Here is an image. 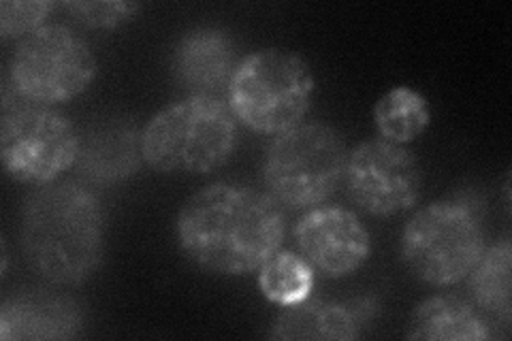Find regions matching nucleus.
Instances as JSON below:
<instances>
[{
    "label": "nucleus",
    "instance_id": "2",
    "mask_svg": "<svg viewBox=\"0 0 512 341\" xmlns=\"http://www.w3.org/2000/svg\"><path fill=\"white\" fill-rule=\"evenodd\" d=\"M22 250L28 267L58 286H77L101 267L107 214L96 192L79 182L32 190L22 207Z\"/></svg>",
    "mask_w": 512,
    "mask_h": 341
},
{
    "label": "nucleus",
    "instance_id": "15",
    "mask_svg": "<svg viewBox=\"0 0 512 341\" xmlns=\"http://www.w3.org/2000/svg\"><path fill=\"white\" fill-rule=\"evenodd\" d=\"M406 335L427 341H487L493 333L491 322L472 301L457 295H434L414 307Z\"/></svg>",
    "mask_w": 512,
    "mask_h": 341
},
{
    "label": "nucleus",
    "instance_id": "1",
    "mask_svg": "<svg viewBox=\"0 0 512 341\" xmlns=\"http://www.w3.org/2000/svg\"><path fill=\"white\" fill-rule=\"evenodd\" d=\"M175 231L190 263L237 278L261 269L282 248L286 216L267 192L216 182L182 205Z\"/></svg>",
    "mask_w": 512,
    "mask_h": 341
},
{
    "label": "nucleus",
    "instance_id": "4",
    "mask_svg": "<svg viewBox=\"0 0 512 341\" xmlns=\"http://www.w3.org/2000/svg\"><path fill=\"white\" fill-rule=\"evenodd\" d=\"M237 145V120L214 96H188L160 109L143 126V160L158 173L207 175L229 162Z\"/></svg>",
    "mask_w": 512,
    "mask_h": 341
},
{
    "label": "nucleus",
    "instance_id": "7",
    "mask_svg": "<svg viewBox=\"0 0 512 341\" xmlns=\"http://www.w3.org/2000/svg\"><path fill=\"white\" fill-rule=\"evenodd\" d=\"M0 107V158L13 182L45 186L77 165L82 133L71 118L22 99L9 84Z\"/></svg>",
    "mask_w": 512,
    "mask_h": 341
},
{
    "label": "nucleus",
    "instance_id": "18",
    "mask_svg": "<svg viewBox=\"0 0 512 341\" xmlns=\"http://www.w3.org/2000/svg\"><path fill=\"white\" fill-rule=\"evenodd\" d=\"M314 282V267L293 250H278L259 269V288L263 297L280 307L308 301L312 297Z\"/></svg>",
    "mask_w": 512,
    "mask_h": 341
},
{
    "label": "nucleus",
    "instance_id": "10",
    "mask_svg": "<svg viewBox=\"0 0 512 341\" xmlns=\"http://www.w3.org/2000/svg\"><path fill=\"white\" fill-rule=\"evenodd\" d=\"M299 254L329 280L348 278L372 254V237L355 211L314 207L295 226Z\"/></svg>",
    "mask_w": 512,
    "mask_h": 341
},
{
    "label": "nucleus",
    "instance_id": "21",
    "mask_svg": "<svg viewBox=\"0 0 512 341\" xmlns=\"http://www.w3.org/2000/svg\"><path fill=\"white\" fill-rule=\"evenodd\" d=\"M0 246H3V265H0V273H7V267H9V248H7V241L3 239L0 241Z\"/></svg>",
    "mask_w": 512,
    "mask_h": 341
},
{
    "label": "nucleus",
    "instance_id": "19",
    "mask_svg": "<svg viewBox=\"0 0 512 341\" xmlns=\"http://www.w3.org/2000/svg\"><path fill=\"white\" fill-rule=\"evenodd\" d=\"M64 9L86 28L109 30L135 20L141 5L128 3V0H73V3H64Z\"/></svg>",
    "mask_w": 512,
    "mask_h": 341
},
{
    "label": "nucleus",
    "instance_id": "8",
    "mask_svg": "<svg viewBox=\"0 0 512 341\" xmlns=\"http://www.w3.org/2000/svg\"><path fill=\"white\" fill-rule=\"evenodd\" d=\"M96 77L90 43L67 24H45L18 41L9 60V86L22 99L58 105L84 94Z\"/></svg>",
    "mask_w": 512,
    "mask_h": 341
},
{
    "label": "nucleus",
    "instance_id": "3",
    "mask_svg": "<svg viewBox=\"0 0 512 341\" xmlns=\"http://www.w3.org/2000/svg\"><path fill=\"white\" fill-rule=\"evenodd\" d=\"M487 201L476 192H457L421 207L406 222L402 258L429 286H455L470 275L487 250Z\"/></svg>",
    "mask_w": 512,
    "mask_h": 341
},
{
    "label": "nucleus",
    "instance_id": "11",
    "mask_svg": "<svg viewBox=\"0 0 512 341\" xmlns=\"http://www.w3.org/2000/svg\"><path fill=\"white\" fill-rule=\"evenodd\" d=\"M376 297L352 299L350 303L308 299L299 305L282 307L271 322L269 337L280 341H352L380 316Z\"/></svg>",
    "mask_w": 512,
    "mask_h": 341
},
{
    "label": "nucleus",
    "instance_id": "20",
    "mask_svg": "<svg viewBox=\"0 0 512 341\" xmlns=\"http://www.w3.org/2000/svg\"><path fill=\"white\" fill-rule=\"evenodd\" d=\"M56 5L50 0H5L0 5V37L22 41L30 32L45 26V18Z\"/></svg>",
    "mask_w": 512,
    "mask_h": 341
},
{
    "label": "nucleus",
    "instance_id": "16",
    "mask_svg": "<svg viewBox=\"0 0 512 341\" xmlns=\"http://www.w3.org/2000/svg\"><path fill=\"white\" fill-rule=\"evenodd\" d=\"M512 248L510 241L502 239L487 248L480 261L468 275L470 299L476 310L489 320L510 327L512 318Z\"/></svg>",
    "mask_w": 512,
    "mask_h": 341
},
{
    "label": "nucleus",
    "instance_id": "14",
    "mask_svg": "<svg viewBox=\"0 0 512 341\" xmlns=\"http://www.w3.org/2000/svg\"><path fill=\"white\" fill-rule=\"evenodd\" d=\"M141 131L128 118H101L82 133L77 169L94 184H118L143 165Z\"/></svg>",
    "mask_w": 512,
    "mask_h": 341
},
{
    "label": "nucleus",
    "instance_id": "17",
    "mask_svg": "<svg viewBox=\"0 0 512 341\" xmlns=\"http://www.w3.org/2000/svg\"><path fill=\"white\" fill-rule=\"evenodd\" d=\"M374 122L380 139L406 145L419 139L431 124V109L425 96L408 86L391 88L374 107Z\"/></svg>",
    "mask_w": 512,
    "mask_h": 341
},
{
    "label": "nucleus",
    "instance_id": "13",
    "mask_svg": "<svg viewBox=\"0 0 512 341\" xmlns=\"http://www.w3.org/2000/svg\"><path fill=\"white\" fill-rule=\"evenodd\" d=\"M84 310L73 297L45 288L24 290L0 307V339H75L84 331Z\"/></svg>",
    "mask_w": 512,
    "mask_h": 341
},
{
    "label": "nucleus",
    "instance_id": "12",
    "mask_svg": "<svg viewBox=\"0 0 512 341\" xmlns=\"http://www.w3.org/2000/svg\"><path fill=\"white\" fill-rule=\"evenodd\" d=\"M235 41L216 26L192 28L171 54V69L178 84L190 96H214L229 90L237 69Z\"/></svg>",
    "mask_w": 512,
    "mask_h": 341
},
{
    "label": "nucleus",
    "instance_id": "5",
    "mask_svg": "<svg viewBox=\"0 0 512 341\" xmlns=\"http://www.w3.org/2000/svg\"><path fill=\"white\" fill-rule=\"evenodd\" d=\"M316 79L308 60L265 47L239 60L227 90L237 122L261 135H282L299 126L312 107Z\"/></svg>",
    "mask_w": 512,
    "mask_h": 341
},
{
    "label": "nucleus",
    "instance_id": "6",
    "mask_svg": "<svg viewBox=\"0 0 512 341\" xmlns=\"http://www.w3.org/2000/svg\"><path fill=\"white\" fill-rule=\"evenodd\" d=\"M348 148L329 124L301 122L269 143L263 180L284 209H314L344 184Z\"/></svg>",
    "mask_w": 512,
    "mask_h": 341
},
{
    "label": "nucleus",
    "instance_id": "9",
    "mask_svg": "<svg viewBox=\"0 0 512 341\" xmlns=\"http://www.w3.org/2000/svg\"><path fill=\"white\" fill-rule=\"evenodd\" d=\"M344 186L365 214L389 218L421 201L423 169L404 145L370 139L348 152Z\"/></svg>",
    "mask_w": 512,
    "mask_h": 341
}]
</instances>
